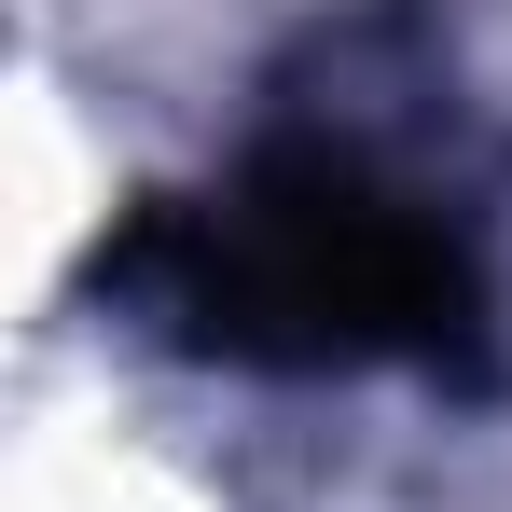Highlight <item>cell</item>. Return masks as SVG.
Wrapping results in <instances>:
<instances>
[{
    "instance_id": "6da1fadb",
    "label": "cell",
    "mask_w": 512,
    "mask_h": 512,
    "mask_svg": "<svg viewBox=\"0 0 512 512\" xmlns=\"http://www.w3.org/2000/svg\"><path fill=\"white\" fill-rule=\"evenodd\" d=\"M180 319L236 360H402L471 319L457 236L333 153H277L167 222Z\"/></svg>"
}]
</instances>
